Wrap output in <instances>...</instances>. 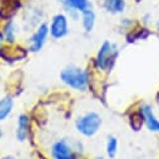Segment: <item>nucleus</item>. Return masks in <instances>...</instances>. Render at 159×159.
I'll use <instances>...</instances> for the list:
<instances>
[{"label":"nucleus","mask_w":159,"mask_h":159,"mask_svg":"<svg viewBox=\"0 0 159 159\" xmlns=\"http://www.w3.org/2000/svg\"><path fill=\"white\" fill-rule=\"evenodd\" d=\"M59 80L69 89L84 93L90 85V74L87 69L79 65H66L59 73Z\"/></svg>","instance_id":"nucleus-1"},{"label":"nucleus","mask_w":159,"mask_h":159,"mask_svg":"<svg viewBox=\"0 0 159 159\" xmlns=\"http://www.w3.org/2000/svg\"><path fill=\"white\" fill-rule=\"evenodd\" d=\"M103 127V116L95 110H87L79 114L74 120V128L79 135L84 138L95 137Z\"/></svg>","instance_id":"nucleus-2"},{"label":"nucleus","mask_w":159,"mask_h":159,"mask_svg":"<svg viewBox=\"0 0 159 159\" xmlns=\"http://www.w3.org/2000/svg\"><path fill=\"white\" fill-rule=\"evenodd\" d=\"M119 45L114 42L105 40L99 47L95 58H94V65L99 71L109 73L111 71L114 64L116 63V59L119 57Z\"/></svg>","instance_id":"nucleus-3"},{"label":"nucleus","mask_w":159,"mask_h":159,"mask_svg":"<svg viewBox=\"0 0 159 159\" xmlns=\"http://www.w3.org/2000/svg\"><path fill=\"white\" fill-rule=\"evenodd\" d=\"M49 155L52 159H76V152L73 142L68 138L55 139L50 144Z\"/></svg>","instance_id":"nucleus-4"},{"label":"nucleus","mask_w":159,"mask_h":159,"mask_svg":"<svg viewBox=\"0 0 159 159\" xmlns=\"http://www.w3.org/2000/svg\"><path fill=\"white\" fill-rule=\"evenodd\" d=\"M49 35L54 40H61V39L66 38L70 26H69V18L66 16L65 13H57L50 23H49Z\"/></svg>","instance_id":"nucleus-5"},{"label":"nucleus","mask_w":159,"mask_h":159,"mask_svg":"<svg viewBox=\"0 0 159 159\" xmlns=\"http://www.w3.org/2000/svg\"><path fill=\"white\" fill-rule=\"evenodd\" d=\"M49 26L45 23L38 24L35 30L28 39V50L30 53H39L48 42L49 38Z\"/></svg>","instance_id":"nucleus-6"},{"label":"nucleus","mask_w":159,"mask_h":159,"mask_svg":"<svg viewBox=\"0 0 159 159\" xmlns=\"http://www.w3.org/2000/svg\"><path fill=\"white\" fill-rule=\"evenodd\" d=\"M140 118L143 120V125L152 133L159 134V118L154 113V109L150 104H142L138 109Z\"/></svg>","instance_id":"nucleus-7"},{"label":"nucleus","mask_w":159,"mask_h":159,"mask_svg":"<svg viewBox=\"0 0 159 159\" xmlns=\"http://www.w3.org/2000/svg\"><path fill=\"white\" fill-rule=\"evenodd\" d=\"M31 132V118L26 113H21L18 116L16 128H15V138L19 143H24L29 139Z\"/></svg>","instance_id":"nucleus-8"},{"label":"nucleus","mask_w":159,"mask_h":159,"mask_svg":"<svg viewBox=\"0 0 159 159\" xmlns=\"http://www.w3.org/2000/svg\"><path fill=\"white\" fill-rule=\"evenodd\" d=\"M59 3L63 5V9L65 10V13L76 11L79 14H82L83 11L93 8L90 0H59Z\"/></svg>","instance_id":"nucleus-9"},{"label":"nucleus","mask_w":159,"mask_h":159,"mask_svg":"<svg viewBox=\"0 0 159 159\" xmlns=\"http://www.w3.org/2000/svg\"><path fill=\"white\" fill-rule=\"evenodd\" d=\"M14 98L11 95H4L0 98V123L8 120L14 110Z\"/></svg>","instance_id":"nucleus-10"},{"label":"nucleus","mask_w":159,"mask_h":159,"mask_svg":"<svg viewBox=\"0 0 159 159\" xmlns=\"http://www.w3.org/2000/svg\"><path fill=\"white\" fill-rule=\"evenodd\" d=\"M103 8L111 15H120L127 9V0H103Z\"/></svg>","instance_id":"nucleus-11"},{"label":"nucleus","mask_w":159,"mask_h":159,"mask_svg":"<svg viewBox=\"0 0 159 159\" xmlns=\"http://www.w3.org/2000/svg\"><path fill=\"white\" fill-rule=\"evenodd\" d=\"M80 24L85 33H92L97 24V14L92 9H88L80 14Z\"/></svg>","instance_id":"nucleus-12"},{"label":"nucleus","mask_w":159,"mask_h":159,"mask_svg":"<svg viewBox=\"0 0 159 159\" xmlns=\"http://www.w3.org/2000/svg\"><path fill=\"white\" fill-rule=\"evenodd\" d=\"M2 33H3L5 43L14 44L16 42V38H18V26H16V24L13 20L7 21V24L3 26Z\"/></svg>","instance_id":"nucleus-13"},{"label":"nucleus","mask_w":159,"mask_h":159,"mask_svg":"<svg viewBox=\"0 0 159 159\" xmlns=\"http://www.w3.org/2000/svg\"><path fill=\"white\" fill-rule=\"evenodd\" d=\"M119 150V140L115 135H108L105 142V154L109 159H113L116 157Z\"/></svg>","instance_id":"nucleus-14"},{"label":"nucleus","mask_w":159,"mask_h":159,"mask_svg":"<svg viewBox=\"0 0 159 159\" xmlns=\"http://www.w3.org/2000/svg\"><path fill=\"white\" fill-rule=\"evenodd\" d=\"M152 33H150V30L148 29V28H139V29H137V30H134L133 33L130 31L129 34H128V43H134V42H138V40H145V39L150 35Z\"/></svg>","instance_id":"nucleus-15"},{"label":"nucleus","mask_w":159,"mask_h":159,"mask_svg":"<svg viewBox=\"0 0 159 159\" xmlns=\"http://www.w3.org/2000/svg\"><path fill=\"white\" fill-rule=\"evenodd\" d=\"M4 43H5V40H4V36H3V33H2V31H0V49H2V48H3Z\"/></svg>","instance_id":"nucleus-16"},{"label":"nucleus","mask_w":159,"mask_h":159,"mask_svg":"<svg viewBox=\"0 0 159 159\" xmlns=\"http://www.w3.org/2000/svg\"><path fill=\"white\" fill-rule=\"evenodd\" d=\"M0 159H20V158H18L15 155H4L3 158H0Z\"/></svg>","instance_id":"nucleus-17"},{"label":"nucleus","mask_w":159,"mask_h":159,"mask_svg":"<svg viewBox=\"0 0 159 159\" xmlns=\"http://www.w3.org/2000/svg\"><path fill=\"white\" fill-rule=\"evenodd\" d=\"M3 135H4V132H3V128H2V125H0V140H2Z\"/></svg>","instance_id":"nucleus-18"},{"label":"nucleus","mask_w":159,"mask_h":159,"mask_svg":"<svg viewBox=\"0 0 159 159\" xmlns=\"http://www.w3.org/2000/svg\"><path fill=\"white\" fill-rule=\"evenodd\" d=\"M155 29H157V30L159 31V20H158V21L155 23Z\"/></svg>","instance_id":"nucleus-19"}]
</instances>
